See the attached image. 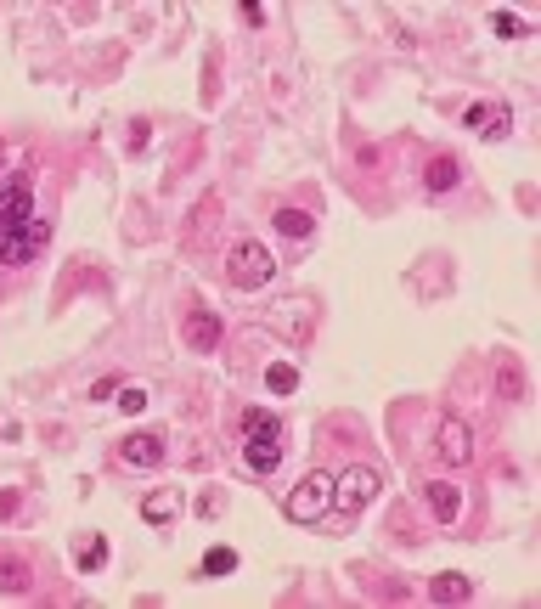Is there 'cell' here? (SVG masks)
Instances as JSON below:
<instances>
[{
  "label": "cell",
  "instance_id": "cell-20",
  "mask_svg": "<svg viewBox=\"0 0 541 609\" xmlns=\"http://www.w3.org/2000/svg\"><path fill=\"white\" fill-rule=\"evenodd\" d=\"M141 514H147L153 524H164V519L175 514V497H170V491H158V497H147V508H141Z\"/></svg>",
  "mask_w": 541,
  "mask_h": 609
},
{
  "label": "cell",
  "instance_id": "cell-22",
  "mask_svg": "<svg viewBox=\"0 0 541 609\" xmlns=\"http://www.w3.org/2000/svg\"><path fill=\"white\" fill-rule=\"evenodd\" d=\"M119 407H124V412H141V407H147V390H136V384L119 390Z\"/></svg>",
  "mask_w": 541,
  "mask_h": 609
},
{
  "label": "cell",
  "instance_id": "cell-4",
  "mask_svg": "<svg viewBox=\"0 0 541 609\" xmlns=\"http://www.w3.org/2000/svg\"><path fill=\"white\" fill-rule=\"evenodd\" d=\"M29 220H34V193H29V181H12L6 193H0V243L12 232H23Z\"/></svg>",
  "mask_w": 541,
  "mask_h": 609
},
{
  "label": "cell",
  "instance_id": "cell-8",
  "mask_svg": "<svg viewBox=\"0 0 541 609\" xmlns=\"http://www.w3.org/2000/svg\"><path fill=\"white\" fill-rule=\"evenodd\" d=\"M423 497H429V514L440 519V524H451L457 514H463V491H457L451 479H429V486H423Z\"/></svg>",
  "mask_w": 541,
  "mask_h": 609
},
{
  "label": "cell",
  "instance_id": "cell-13",
  "mask_svg": "<svg viewBox=\"0 0 541 609\" xmlns=\"http://www.w3.org/2000/svg\"><path fill=\"white\" fill-rule=\"evenodd\" d=\"M429 598H434V604H468V598H474V581H468V576H434Z\"/></svg>",
  "mask_w": 541,
  "mask_h": 609
},
{
  "label": "cell",
  "instance_id": "cell-16",
  "mask_svg": "<svg viewBox=\"0 0 541 609\" xmlns=\"http://www.w3.org/2000/svg\"><path fill=\"white\" fill-rule=\"evenodd\" d=\"M74 564H79V570H96V564H108V542H102V536H91V542H79V548H74Z\"/></svg>",
  "mask_w": 541,
  "mask_h": 609
},
{
  "label": "cell",
  "instance_id": "cell-15",
  "mask_svg": "<svg viewBox=\"0 0 541 609\" xmlns=\"http://www.w3.org/2000/svg\"><path fill=\"white\" fill-rule=\"evenodd\" d=\"M243 434H248V440H254V434H270V440H277L282 424H277V417H270L265 407H248V412H243Z\"/></svg>",
  "mask_w": 541,
  "mask_h": 609
},
{
  "label": "cell",
  "instance_id": "cell-23",
  "mask_svg": "<svg viewBox=\"0 0 541 609\" xmlns=\"http://www.w3.org/2000/svg\"><path fill=\"white\" fill-rule=\"evenodd\" d=\"M124 384H119V378H96V384H91V401H108V395H119Z\"/></svg>",
  "mask_w": 541,
  "mask_h": 609
},
{
  "label": "cell",
  "instance_id": "cell-11",
  "mask_svg": "<svg viewBox=\"0 0 541 609\" xmlns=\"http://www.w3.org/2000/svg\"><path fill=\"white\" fill-rule=\"evenodd\" d=\"M243 463L254 469V474H277V463H282V446H277L270 434H254V440L243 446Z\"/></svg>",
  "mask_w": 541,
  "mask_h": 609
},
{
  "label": "cell",
  "instance_id": "cell-10",
  "mask_svg": "<svg viewBox=\"0 0 541 609\" xmlns=\"http://www.w3.org/2000/svg\"><path fill=\"white\" fill-rule=\"evenodd\" d=\"M124 463H136V469H158L164 463V434H136V440H124Z\"/></svg>",
  "mask_w": 541,
  "mask_h": 609
},
{
  "label": "cell",
  "instance_id": "cell-24",
  "mask_svg": "<svg viewBox=\"0 0 541 609\" xmlns=\"http://www.w3.org/2000/svg\"><path fill=\"white\" fill-rule=\"evenodd\" d=\"M502 390H508V395H519V390H525V384H519V367H513V362L502 367Z\"/></svg>",
  "mask_w": 541,
  "mask_h": 609
},
{
  "label": "cell",
  "instance_id": "cell-18",
  "mask_svg": "<svg viewBox=\"0 0 541 609\" xmlns=\"http://www.w3.org/2000/svg\"><path fill=\"white\" fill-rule=\"evenodd\" d=\"M237 570V553L232 548H209L203 553V564H198V576H232Z\"/></svg>",
  "mask_w": 541,
  "mask_h": 609
},
{
  "label": "cell",
  "instance_id": "cell-9",
  "mask_svg": "<svg viewBox=\"0 0 541 609\" xmlns=\"http://www.w3.org/2000/svg\"><path fill=\"white\" fill-rule=\"evenodd\" d=\"M463 124H468V130H480V136H502L508 130V108H502V102H474V108L463 113Z\"/></svg>",
  "mask_w": 541,
  "mask_h": 609
},
{
  "label": "cell",
  "instance_id": "cell-14",
  "mask_svg": "<svg viewBox=\"0 0 541 609\" xmlns=\"http://www.w3.org/2000/svg\"><path fill=\"white\" fill-rule=\"evenodd\" d=\"M270 220H277V232H282V237H299V243L316 232V215H305V209H277Z\"/></svg>",
  "mask_w": 541,
  "mask_h": 609
},
{
  "label": "cell",
  "instance_id": "cell-12",
  "mask_svg": "<svg viewBox=\"0 0 541 609\" xmlns=\"http://www.w3.org/2000/svg\"><path fill=\"white\" fill-rule=\"evenodd\" d=\"M457 175H463V164H457L451 153H440V158H429L423 186H429V193H451V186H457Z\"/></svg>",
  "mask_w": 541,
  "mask_h": 609
},
{
  "label": "cell",
  "instance_id": "cell-1",
  "mask_svg": "<svg viewBox=\"0 0 541 609\" xmlns=\"http://www.w3.org/2000/svg\"><path fill=\"white\" fill-rule=\"evenodd\" d=\"M282 508H288V519H294V524H316V519L333 508V479H327V474H305L299 486L288 491Z\"/></svg>",
  "mask_w": 541,
  "mask_h": 609
},
{
  "label": "cell",
  "instance_id": "cell-5",
  "mask_svg": "<svg viewBox=\"0 0 541 609\" xmlns=\"http://www.w3.org/2000/svg\"><path fill=\"white\" fill-rule=\"evenodd\" d=\"M40 248H46V220H29L23 226V232H12L6 243H0V265H29L34 255H40Z\"/></svg>",
  "mask_w": 541,
  "mask_h": 609
},
{
  "label": "cell",
  "instance_id": "cell-19",
  "mask_svg": "<svg viewBox=\"0 0 541 609\" xmlns=\"http://www.w3.org/2000/svg\"><path fill=\"white\" fill-rule=\"evenodd\" d=\"M0 587H6V593H23L29 587V570L17 559H0Z\"/></svg>",
  "mask_w": 541,
  "mask_h": 609
},
{
  "label": "cell",
  "instance_id": "cell-7",
  "mask_svg": "<svg viewBox=\"0 0 541 609\" xmlns=\"http://www.w3.org/2000/svg\"><path fill=\"white\" fill-rule=\"evenodd\" d=\"M434 446H440L446 463H468V457H474V440H468V424H463V417H446V424H440V440H434Z\"/></svg>",
  "mask_w": 541,
  "mask_h": 609
},
{
  "label": "cell",
  "instance_id": "cell-3",
  "mask_svg": "<svg viewBox=\"0 0 541 609\" xmlns=\"http://www.w3.org/2000/svg\"><path fill=\"white\" fill-rule=\"evenodd\" d=\"M378 497V469H350L344 479H333V508H344V514H356V508H367V502Z\"/></svg>",
  "mask_w": 541,
  "mask_h": 609
},
{
  "label": "cell",
  "instance_id": "cell-21",
  "mask_svg": "<svg viewBox=\"0 0 541 609\" xmlns=\"http://www.w3.org/2000/svg\"><path fill=\"white\" fill-rule=\"evenodd\" d=\"M491 29L502 34V40H519V34H525V23H519L513 12H496V17H491Z\"/></svg>",
  "mask_w": 541,
  "mask_h": 609
},
{
  "label": "cell",
  "instance_id": "cell-2",
  "mask_svg": "<svg viewBox=\"0 0 541 609\" xmlns=\"http://www.w3.org/2000/svg\"><path fill=\"white\" fill-rule=\"evenodd\" d=\"M270 271H277V260H270V248L254 243V237H243L232 248V282L237 288H265L270 282Z\"/></svg>",
  "mask_w": 541,
  "mask_h": 609
},
{
  "label": "cell",
  "instance_id": "cell-6",
  "mask_svg": "<svg viewBox=\"0 0 541 609\" xmlns=\"http://www.w3.org/2000/svg\"><path fill=\"white\" fill-rule=\"evenodd\" d=\"M186 345H192V350H220V317L209 305L186 310Z\"/></svg>",
  "mask_w": 541,
  "mask_h": 609
},
{
  "label": "cell",
  "instance_id": "cell-17",
  "mask_svg": "<svg viewBox=\"0 0 541 609\" xmlns=\"http://www.w3.org/2000/svg\"><path fill=\"white\" fill-rule=\"evenodd\" d=\"M265 384L277 390V395H294V390H299V367H288V362H270V367H265Z\"/></svg>",
  "mask_w": 541,
  "mask_h": 609
}]
</instances>
